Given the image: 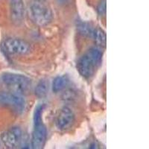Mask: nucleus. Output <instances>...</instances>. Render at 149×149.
I'll return each mask as SVG.
<instances>
[{
  "instance_id": "obj_1",
  "label": "nucleus",
  "mask_w": 149,
  "mask_h": 149,
  "mask_svg": "<svg viewBox=\"0 0 149 149\" xmlns=\"http://www.w3.org/2000/svg\"><path fill=\"white\" fill-rule=\"evenodd\" d=\"M103 53L98 48H92L86 52L77 63V69L82 76L90 78L95 74L102 61Z\"/></svg>"
},
{
  "instance_id": "obj_2",
  "label": "nucleus",
  "mask_w": 149,
  "mask_h": 149,
  "mask_svg": "<svg viewBox=\"0 0 149 149\" xmlns=\"http://www.w3.org/2000/svg\"><path fill=\"white\" fill-rule=\"evenodd\" d=\"M43 106H39L34 112V127L31 136V146L34 149H40L44 146L46 143L47 130L46 126L42 122V113Z\"/></svg>"
},
{
  "instance_id": "obj_3",
  "label": "nucleus",
  "mask_w": 149,
  "mask_h": 149,
  "mask_svg": "<svg viewBox=\"0 0 149 149\" xmlns=\"http://www.w3.org/2000/svg\"><path fill=\"white\" fill-rule=\"evenodd\" d=\"M29 17L35 25L46 26L52 20V12L47 5L41 1H36L30 5L29 9Z\"/></svg>"
},
{
  "instance_id": "obj_4",
  "label": "nucleus",
  "mask_w": 149,
  "mask_h": 149,
  "mask_svg": "<svg viewBox=\"0 0 149 149\" xmlns=\"http://www.w3.org/2000/svg\"><path fill=\"white\" fill-rule=\"evenodd\" d=\"M2 81L10 91L22 95L29 91L31 86V80L30 78L15 73H5L2 76Z\"/></svg>"
},
{
  "instance_id": "obj_5",
  "label": "nucleus",
  "mask_w": 149,
  "mask_h": 149,
  "mask_svg": "<svg viewBox=\"0 0 149 149\" xmlns=\"http://www.w3.org/2000/svg\"><path fill=\"white\" fill-rule=\"evenodd\" d=\"M0 103L10 107L12 110L21 113L26 108V102L22 94L10 91L0 94Z\"/></svg>"
},
{
  "instance_id": "obj_6",
  "label": "nucleus",
  "mask_w": 149,
  "mask_h": 149,
  "mask_svg": "<svg viewBox=\"0 0 149 149\" xmlns=\"http://www.w3.org/2000/svg\"><path fill=\"white\" fill-rule=\"evenodd\" d=\"M2 46L3 51L10 55H25L31 52L30 44L19 38H8L4 41Z\"/></svg>"
},
{
  "instance_id": "obj_7",
  "label": "nucleus",
  "mask_w": 149,
  "mask_h": 149,
  "mask_svg": "<svg viewBox=\"0 0 149 149\" xmlns=\"http://www.w3.org/2000/svg\"><path fill=\"white\" fill-rule=\"evenodd\" d=\"M2 141L6 147L15 148L21 144L22 139V130L19 127H11L2 134Z\"/></svg>"
},
{
  "instance_id": "obj_8",
  "label": "nucleus",
  "mask_w": 149,
  "mask_h": 149,
  "mask_svg": "<svg viewBox=\"0 0 149 149\" xmlns=\"http://www.w3.org/2000/svg\"><path fill=\"white\" fill-rule=\"evenodd\" d=\"M74 122V114L72 110L67 107H64L60 110L56 118L55 125L60 130L70 129Z\"/></svg>"
},
{
  "instance_id": "obj_9",
  "label": "nucleus",
  "mask_w": 149,
  "mask_h": 149,
  "mask_svg": "<svg viewBox=\"0 0 149 149\" xmlns=\"http://www.w3.org/2000/svg\"><path fill=\"white\" fill-rule=\"evenodd\" d=\"M10 9L12 20L17 24L22 22L26 13L23 0H10Z\"/></svg>"
},
{
  "instance_id": "obj_10",
  "label": "nucleus",
  "mask_w": 149,
  "mask_h": 149,
  "mask_svg": "<svg viewBox=\"0 0 149 149\" xmlns=\"http://www.w3.org/2000/svg\"><path fill=\"white\" fill-rule=\"evenodd\" d=\"M70 84V79L66 75H61L56 77L52 83V90L54 93H59L64 89Z\"/></svg>"
},
{
  "instance_id": "obj_11",
  "label": "nucleus",
  "mask_w": 149,
  "mask_h": 149,
  "mask_svg": "<svg viewBox=\"0 0 149 149\" xmlns=\"http://www.w3.org/2000/svg\"><path fill=\"white\" fill-rule=\"evenodd\" d=\"M91 38L96 43L97 46L104 48L106 46L107 37H106L105 32L102 29H99V28H95L93 30Z\"/></svg>"
},
{
  "instance_id": "obj_12",
  "label": "nucleus",
  "mask_w": 149,
  "mask_h": 149,
  "mask_svg": "<svg viewBox=\"0 0 149 149\" xmlns=\"http://www.w3.org/2000/svg\"><path fill=\"white\" fill-rule=\"evenodd\" d=\"M49 91V83L46 80H40L35 88V95L38 98H44Z\"/></svg>"
},
{
  "instance_id": "obj_13",
  "label": "nucleus",
  "mask_w": 149,
  "mask_h": 149,
  "mask_svg": "<svg viewBox=\"0 0 149 149\" xmlns=\"http://www.w3.org/2000/svg\"><path fill=\"white\" fill-rule=\"evenodd\" d=\"M77 29H78V31H79L80 34H82L83 36H85V37L91 38L93 30L95 28H93V26L89 23L80 22L77 26Z\"/></svg>"
},
{
  "instance_id": "obj_14",
  "label": "nucleus",
  "mask_w": 149,
  "mask_h": 149,
  "mask_svg": "<svg viewBox=\"0 0 149 149\" xmlns=\"http://www.w3.org/2000/svg\"><path fill=\"white\" fill-rule=\"evenodd\" d=\"M107 2L106 0H102L98 5L97 11L98 15L101 17H104L106 15V9H107Z\"/></svg>"
},
{
  "instance_id": "obj_15",
  "label": "nucleus",
  "mask_w": 149,
  "mask_h": 149,
  "mask_svg": "<svg viewBox=\"0 0 149 149\" xmlns=\"http://www.w3.org/2000/svg\"><path fill=\"white\" fill-rule=\"evenodd\" d=\"M35 1H42V0H35Z\"/></svg>"
}]
</instances>
